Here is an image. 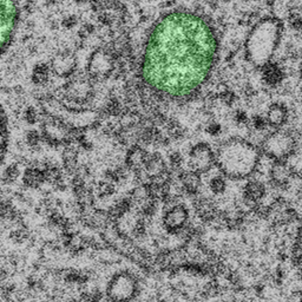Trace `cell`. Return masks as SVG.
<instances>
[{
  "mask_svg": "<svg viewBox=\"0 0 302 302\" xmlns=\"http://www.w3.org/2000/svg\"><path fill=\"white\" fill-rule=\"evenodd\" d=\"M8 142H10V130H8L7 115L0 103V166L7 154Z\"/></svg>",
  "mask_w": 302,
  "mask_h": 302,
  "instance_id": "obj_5",
  "label": "cell"
},
{
  "mask_svg": "<svg viewBox=\"0 0 302 302\" xmlns=\"http://www.w3.org/2000/svg\"><path fill=\"white\" fill-rule=\"evenodd\" d=\"M215 40L198 18L169 15L150 38L144 74L155 88L185 95L204 79L213 61Z\"/></svg>",
  "mask_w": 302,
  "mask_h": 302,
  "instance_id": "obj_1",
  "label": "cell"
},
{
  "mask_svg": "<svg viewBox=\"0 0 302 302\" xmlns=\"http://www.w3.org/2000/svg\"><path fill=\"white\" fill-rule=\"evenodd\" d=\"M66 302H80L79 299H76V298H70L68 300H66Z\"/></svg>",
  "mask_w": 302,
  "mask_h": 302,
  "instance_id": "obj_9",
  "label": "cell"
},
{
  "mask_svg": "<svg viewBox=\"0 0 302 302\" xmlns=\"http://www.w3.org/2000/svg\"><path fill=\"white\" fill-rule=\"evenodd\" d=\"M138 295L139 283L129 274L115 276L107 288L109 302H133Z\"/></svg>",
  "mask_w": 302,
  "mask_h": 302,
  "instance_id": "obj_2",
  "label": "cell"
},
{
  "mask_svg": "<svg viewBox=\"0 0 302 302\" xmlns=\"http://www.w3.org/2000/svg\"><path fill=\"white\" fill-rule=\"evenodd\" d=\"M210 189L215 194H221V192H223L224 189H226V182H224V180L221 179V177H215L210 182Z\"/></svg>",
  "mask_w": 302,
  "mask_h": 302,
  "instance_id": "obj_8",
  "label": "cell"
},
{
  "mask_svg": "<svg viewBox=\"0 0 302 302\" xmlns=\"http://www.w3.org/2000/svg\"><path fill=\"white\" fill-rule=\"evenodd\" d=\"M19 11L17 4L0 1V54L8 45L18 23Z\"/></svg>",
  "mask_w": 302,
  "mask_h": 302,
  "instance_id": "obj_3",
  "label": "cell"
},
{
  "mask_svg": "<svg viewBox=\"0 0 302 302\" xmlns=\"http://www.w3.org/2000/svg\"><path fill=\"white\" fill-rule=\"evenodd\" d=\"M264 192H266V189H264V185L262 183L257 182V181H255V182H249L247 186L244 188V200L247 201V203L253 204L255 207L257 201L263 197Z\"/></svg>",
  "mask_w": 302,
  "mask_h": 302,
  "instance_id": "obj_6",
  "label": "cell"
},
{
  "mask_svg": "<svg viewBox=\"0 0 302 302\" xmlns=\"http://www.w3.org/2000/svg\"><path fill=\"white\" fill-rule=\"evenodd\" d=\"M280 76H281V72L276 66H270L267 68L266 71V79L267 82L270 84H275L280 80Z\"/></svg>",
  "mask_w": 302,
  "mask_h": 302,
  "instance_id": "obj_7",
  "label": "cell"
},
{
  "mask_svg": "<svg viewBox=\"0 0 302 302\" xmlns=\"http://www.w3.org/2000/svg\"><path fill=\"white\" fill-rule=\"evenodd\" d=\"M188 219V211L183 205H174L164 216V224L169 232H176L182 228Z\"/></svg>",
  "mask_w": 302,
  "mask_h": 302,
  "instance_id": "obj_4",
  "label": "cell"
}]
</instances>
